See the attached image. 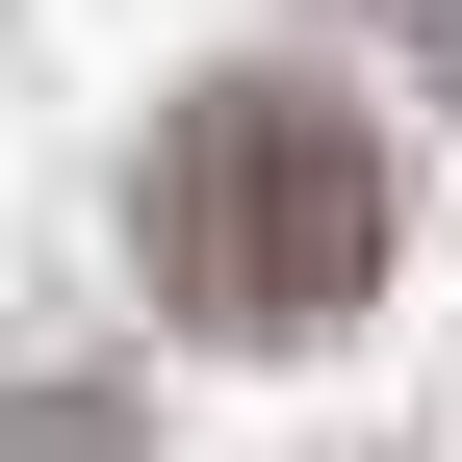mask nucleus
Returning <instances> with one entry per match:
<instances>
[{
	"label": "nucleus",
	"mask_w": 462,
	"mask_h": 462,
	"mask_svg": "<svg viewBox=\"0 0 462 462\" xmlns=\"http://www.w3.org/2000/svg\"><path fill=\"white\" fill-rule=\"evenodd\" d=\"M360 26H385V51H462V0H360Z\"/></svg>",
	"instance_id": "f03ea898"
},
{
	"label": "nucleus",
	"mask_w": 462,
	"mask_h": 462,
	"mask_svg": "<svg viewBox=\"0 0 462 462\" xmlns=\"http://www.w3.org/2000/svg\"><path fill=\"white\" fill-rule=\"evenodd\" d=\"M129 257H154L180 334L282 360V334H334V309L385 282V129H360L334 78H180L154 154H129Z\"/></svg>",
	"instance_id": "f257e3e1"
}]
</instances>
